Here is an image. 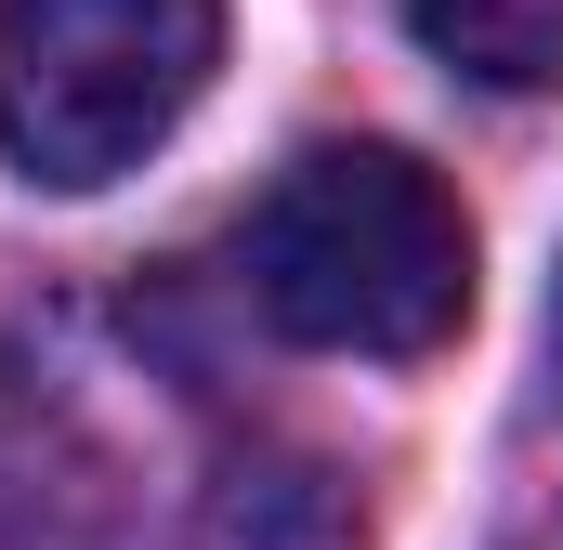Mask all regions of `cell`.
<instances>
[{
    "instance_id": "cell-5",
    "label": "cell",
    "mask_w": 563,
    "mask_h": 550,
    "mask_svg": "<svg viewBox=\"0 0 563 550\" xmlns=\"http://www.w3.org/2000/svg\"><path fill=\"white\" fill-rule=\"evenodd\" d=\"M551 328H563V288H551Z\"/></svg>"
},
{
    "instance_id": "cell-1",
    "label": "cell",
    "mask_w": 563,
    "mask_h": 550,
    "mask_svg": "<svg viewBox=\"0 0 563 550\" xmlns=\"http://www.w3.org/2000/svg\"><path fill=\"white\" fill-rule=\"evenodd\" d=\"M250 301L314 354H432L472 315V223L407 144H314L250 210Z\"/></svg>"
},
{
    "instance_id": "cell-4",
    "label": "cell",
    "mask_w": 563,
    "mask_h": 550,
    "mask_svg": "<svg viewBox=\"0 0 563 550\" xmlns=\"http://www.w3.org/2000/svg\"><path fill=\"white\" fill-rule=\"evenodd\" d=\"M407 26L485 92H563V0H407Z\"/></svg>"
},
{
    "instance_id": "cell-2",
    "label": "cell",
    "mask_w": 563,
    "mask_h": 550,
    "mask_svg": "<svg viewBox=\"0 0 563 550\" xmlns=\"http://www.w3.org/2000/svg\"><path fill=\"white\" fill-rule=\"evenodd\" d=\"M223 66V0H0V157L92 197L184 132Z\"/></svg>"
},
{
    "instance_id": "cell-3",
    "label": "cell",
    "mask_w": 563,
    "mask_h": 550,
    "mask_svg": "<svg viewBox=\"0 0 563 550\" xmlns=\"http://www.w3.org/2000/svg\"><path fill=\"white\" fill-rule=\"evenodd\" d=\"M184 550H354V498H341L328 459L263 446V459H223V472H210Z\"/></svg>"
}]
</instances>
